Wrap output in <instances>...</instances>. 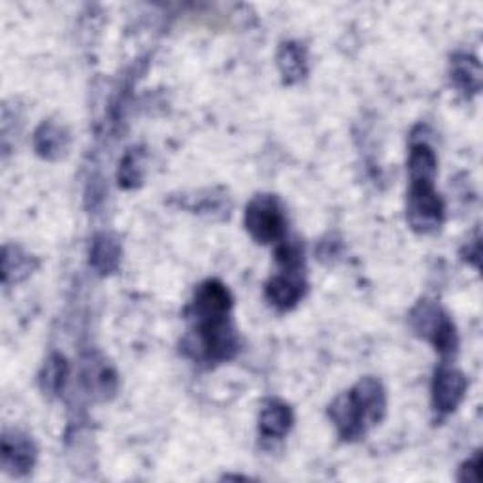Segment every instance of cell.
<instances>
[{"label":"cell","mask_w":483,"mask_h":483,"mask_svg":"<svg viewBox=\"0 0 483 483\" xmlns=\"http://www.w3.org/2000/svg\"><path fill=\"white\" fill-rule=\"evenodd\" d=\"M68 144L65 130L56 123H42L35 134V148L46 159H57Z\"/></svg>","instance_id":"cell-14"},{"label":"cell","mask_w":483,"mask_h":483,"mask_svg":"<svg viewBox=\"0 0 483 483\" xmlns=\"http://www.w3.org/2000/svg\"><path fill=\"white\" fill-rule=\"evenodd\" d=\"M451 82L465 93H478L481 86L479 63L470 56H457L451 61Z\"/></svg>","instance_id":"cell-12"},{"label":"cell","mask_w":483,"mask_h":483,"mask_svg":"<svg viewBox=\"0 0 483 483\" xmlns=\"http://www.w3.org/2000/svg\"><path fill=\"white\" fill-rule=\"evenodd\" d=\"M352 391L361 402L368 423L370 425L378 423L385 414V393H384L382 384L374 378H365Z\"/></svg>","instance_id":"cell-10"},{"label":"cell","mask_w":483,"mask_h":483,"mask_svg":"<svg viewBox=\"0 0 483 483\" xmlns=\"http://www.w3.org/2000/svg\"><path fill=\"white\" fill-rule=\"evenodd\" d=\"M67 375H68V365H67L65 357L51 355L47 359L44 370H42V375H40L42 389L47 395H57L67 382Z\"/></svg>","instance_id":"cell-16"},{"label":"cell","mask_w":483,"mask_h":483,"mask_svg":"<svg viewBox=\"0 0 483 483\" xmlns=\"http://www.w3.org/2000/svg\"><path fill=\"white\" fill-rule=\"evenodd\" d=\"M33 271L31 257L21 253L17 248H5V257H3V274L5 282L8 283L12 278L14 282L29 276Z\"/></svg>","instance_id":"cell-17"},{"label":"cell","mask_w":483,"mask_h":483,"mask_svg":"<svg viewBox=\"0 0 483 483\" xmlns=\"http://www.w3.org/2000/svg\"><path fill=\"white\" fill-rule=\"evenodd\" d=\"M278 65L285 82H299L306 74V49L301 44H283L278 53Z\"/></svg>","instance_id":"cell-13"},{"label":"cell","mask_w":483,"mask_h":483,"mask_svg":"<svg viewBox=\"0 0 483 483\" xmlns=\"http://www.w3.org/2000/svg\"><path fill=\"white\" fill-rule=\"evenodd\" d=\"M412 327L414 331L433 342L437 350L442 355H449L457 347V334H455V327L449 321V317L435 304L431 303H421L412 312Z\"/></svg>","instance_id":"cell-2"},{"label":"cell","mask_w":483,"mask_h":483,"mask_svg":"<svg viewBox=\"0 0 483 483\" xmlns=\"http://www.w3.org/2000/svg\"><path fill=\"white\" fill-rule=\"evenodd\" d=\"M467 391V378L455 368L442 366L433 382V405L435 410L447 414L459 406Z\"/></svg>","instance_id":"cell-6"},{"label":"cell","mask_w":483,"mask_h":483,"mask_svg":"<svg viewBox=\"0 0 483 483\" xmlns=\"http://www.w3.org/2000/svg\"><path fill=\"white\" fill-rule=\"evenodd\" d=\"M121 257V248L118 240L110 234H98L91 246V266L100 274L114 272Z\"/></svg>","instance_id":"cell-11"},{"label":"cell","mask_w":483,"mask_h":483,"mask_svg":"<svg viewBox=\"0 0 483 483\" xmlns=\"http://www.w3.org/2000/svg\"><path fill=\"white\" fill-rule=\"evenodd\" d=\"M36 459V447L33 440L19 433H5L3 438V467L14 476L26 474Z\"/></svg>","instance_id":"cell-7"},{"label":"cell","mask_w":483,"mask_h":483,"mask_svg":"<svg viewBox=\"0 0 483 483\" xmlns=\"http://www.w3.org/2000/svg\"><path fill=\"white\" fill-rule=\"evenodd\" d=\"M291 425H293V412L282 400L268 402L262 414H261V419H259L261 437L264 440L283 438L289 433Z\"/></svg>","instance_id":"cell-9"},{"label":"cell","mask_w":483,"mask_h":483,"mask_svg":"<svg viewBox=\"0 0 483 483\" xmlns=\"http://www.w3.org/2000/svg\"><path fill=\"white\" fill-rule=\"evenodd\" d=\"M231 306L232 301L229 289L216 280H210L197 287L190 306V317L195 327L223 324V321H229Z\"/></svg>","instance_id":"cell-3"},{"label":"cell","mask_w":483,"mask_h":483,"mask_svg":"<svg viewBox=\"0 0 483 483\" xmlns=\"http://www.w3.org/2000/svg\"><path fill=\"white\" fill-rule=\"evenodd\" d=\"M246 229L261 244L285 238V216L276 197L259 195L246 208Z\"/></svg>","instance_id":"cell-1"},{"label":"cell","mask_w":483,"mask_h":483,"mask_svg":"<svg viewBox=\"0 0 483 483\" xmlns=\"http://www.w3.org/2000/svg\"><path fill=\"white\" fill-rule=\"evenodd\" d=\"M437 165L438 163H437L435 151L426 144H416L410 151V160H408L410 181H419V180L435 181Z\"/></svg>","instance_id":"cell-15"},{"label":"cell","mask_w":483,"mask_h":483,"mask_svg":"<svg viewBox=\"0 0 483 483\" xmlns=\"http://www.w3.org/2000/svg\"><path fill=\"white\" fill-rule=\"evenodd\" d=\"M304 294V280L299 271H282L266 283V299L280 310H291Z\"/></svg>","instance_id":"cell-8"},{"label":"cell","mask_w":483,"mask_h":483,"mask_svg":"<svg viewBox=\"0 0 483 483\" xmlns=\"http://www.w3.org/2000/svg\"><path fill=\"white\" fill-rule=\"evenodd\" d=\"M142 160H140V153L137 149H130L119 169V183L123 187H134L140 180H142Z\"/></svg>","instance_id":"cell-18"},{"label":"cell","mask_w":483,"mask_h":483,"mask_svg":"<svg viewBox=\"0 0 483 483\" xmlns=\"http://www.w3.org/2000/svg\"><path fill=\"white\" fill-rule=\"evenodd\" d=\"M444 218V204L435 191V181H412L408 195V221L419 232H431L440 227Z\"/></svg>","instance_id":"cell-4"},{"label":"cell","mask_w":483,"mask_h":483,"mask_svg":"<svg viewBox=\"0 0 483 483\" xmlns=\"http://www.w3.org/2000/svg\"><path fill=\"white\" fill-rule=\"evenodd\" d=\"M329 416L336 426L340 438L344 440H355L359 438L368 423L366 414L357 400L355 393H344L340 395L329 408Z\"/></svg>","instance_id":"cell-5"}]
</instances>
